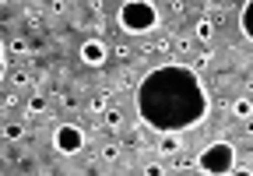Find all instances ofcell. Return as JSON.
<instances>
[{"label": "cell", "instance_id": "obj_1", "mask_svg": "<svg viewBox=\"0 0 253 176\" xmlns=\"http://www.w3.org/2000/svg\"><path fill=\"white\" fill-rule=\"evenodd\" d=\"M141 120L155 131H186V127H197L204 124L208 116V88L201 81V74L194 67H183L179 81H176V92H169V78L166 67H155L144 81H141Z\"/></svg>", "mask_w": 253, "mask_h": 176}, {"label": "cell", "instance_id": "obj_2", "mask_svg": "<svg viewBox=\"0 0 253 176\" xmlns=\"http://www.w3.org/2000/svg\"><path fill=\"white\" fill-rule=\"evenodd\" d=\"M116 21H120V32L126 36H148L158 28V7L155 0H123Z\"/></svg>", "mask_w": 253, "mask_h": 176}, {"label": "cell", "instance_id": "obj_3", "mask_svg": "<svg viewBox=\"0 0 253 176\" xmlns=\"http://www.w3.org/2000/svg\"><path fill=\"white\" fill-rule=\"evenodd\" d=\"M194 166H197V173H208V176L236 173V148H232V141H211L208 148H201Z\"/></svg>", "mask_w": 253, "mask_h": 176}, {"label": "cell", "instance_id": "obj_4", "mask_svg": "<svg viewBox=\"0 0 253 176\" xmlns=\"http://www.w3.org/2000/svg\"><path fill=\"white\" fill-rule=\"evenodd\" d=\"M84 131L81 124H56L53 127V152L56 155H78L84 148Z\"/></svg>", "mask_w": 253, "mask_h": 176}, {"label": "cell", "instance_id": "obj_5", "mask_svg": "<svg viewBox=\"0 0 253 176\" xmlns=\"http://www.w3.org/2000/svg\"><path fill=\"white\" fill-rule=\"evenodd\" d=\"M106 56H109V46H106L102 39H84L81 49H78V60H81L84 67H102Z\"/></svg>", "mask_w": 253, "mask_h": 176}, {"label": "cell", "instance_id": "obj_6", "mask_svg": "<svg viewBox=\"0 0 253 176\" xmlns=\"http://www.w3.org/2000/svg\"><path fill=\"white\" fill-rule=\"evenodd\" d=\"M229 106V113L236 116V120H250V116H253V99L250 95H236L232 102H225Z\"/></svg>", "mask_w": 253, "mask_h": 176}, {"label": "cell", "instance_id": "obj_7", "mask_svg": "<svg viewBox=\"0 0 253 176\" xmlns=\"http://www.w3.org/2000/svg\"><path fill=\"white\" fill-rule=\"evenodd\" d=\"M109 99H113V88H106V92H99L95 99H88V106H84V116H102V113L109 109Z\"/></svg>", "mask_w": 253, "mask_h": 176}, {"label": "cell", "instance_id": "obj_8", "mask_svg": "<svg viewBox=\"0 0 253 176\" xmlns=\"http://www.w3.org/2000/svg\"><path fill=\"white\" fill-rule=\"evenodd\" d=\"M194 36H197L201 43H211V39H214V18H197V21H194Z\"/></svg>", "mask_w": 253, "mask_h": 176}, {"label": "cell", "instance_id": "obj_9", "mask_svg": "<svg viewBox=\"0 0 253 176\" xmlns=\"http://www.w3.org/2000/svg\"><path fill=\"white\" fill-rule=\"evenodd\" d=\"M239 28H243V36L253 43V0H246L243 11H239Z\"/></svg>", "mask_w": 253, "mask_h": 176}, {"label": "cell", "instance_id": "obj_10", "mask_svg": "<svg viewBox=\"0 0 253 176\" xmlns=\"http://www.w3.org/2000/svg\"><path fill=\"white\" fill-rule=\"evenodd\" d=\"M102 120H106L109 131H120V127H123V109H120V106H109V109L102 113Z\"/></svg>", "mask_w": 253, "mask_h": 176}, {"label": "cell", "instance_id": "obj_11", "mask_svg": "<svg viewBox=\"0 0 253 176\" xmlns=\"http://www.w3.org/2000/svg\"><path fill=\"white\" fill-rule=\"evenodd\" d=\"M158 152H162V155H176V152H183V137L172 131V137H166L162 144H158Z\"/></svg>", "mask_w": 253, "mask_h": 176}, {"label": "cell", "instance_id": "obj_12", "mask_svg": "<svg viewBox=\"0 0 253 176\" xmlns=\"http://www.w3.org/2000/svg\"><path fill=\"white\" fill-rule=\"evenodd\" d=\"M25 109H28V113H25L28 120H32V116H46V99H42V95H32Z\"/></svg>", "mask_w": 253, "mask_h": 176}, {"label": "cell", "instance_id": "obj_13", "mask_svg": "<svg viewBox=\"0 0 253 176\" xmlns=\"http://www.w3.org/2000/svg\"><path fill=\"white\" fill-rule=\"evenodd\" d=\"M120 159V141H106L102 144V162H116Z\"/></svg>", "mask_w": 253, "mask_h": 176}, {"label": "cell", "instance_id": "obj_14", "mask_svg": "<svg viewBox=\"0 0 253 176\" xmlns=\"http://www.w3.org/2000/svg\"><path fill=\"white\" fill-rule=\"evenodd\" d=\"M194 64H197V71H208V67L214 64V53H211V49H201V53L194 56Z\"/></svg>", "mask_w": 253, "mask_h": 176}, {"label": "cell", "instance_id": "obj_15", "mask_svg": "<svg viewBox=\"0 0 253 176\" xmlns=\"http://www.w3.org/2000/svg\"><path fill=\"white\" fill-rule=\"evenodd\" d=\"M7 53H14V56H28V43L18 36V39H11V43H7Z\"/></svg>", "mask_w": 253, "mask_h": 176}, {"label": "cell", "instance_id": "obj_16", "mask_svg": "<svg viewBox=\"0 0 253 176\" xmlns=\"http://www.w3.org/2000/svg\"><path fill=\"white\" fill-rule=\"evenodd\" d=\"M4 137H7V141H21V137H25V127H21V124H4Z\"/></svg>", "mask_w": 253, "mask_h": 176}, {"label": "cell", "instance_id": "obj_17", "mask_svg": "<svg viewBox=\"0 0 253 176\" xmlns=\"http://www.w3.org/2000/svg\"><path fill=\"white\" fill-rule=\"evenodd\" d=\"M172 49H176V53H183V56H186V53H190V49H194V43H190V39H186V36H176V39H172Z\"/></svg>", "mask_w": 253, "mask_h": 176}, {"label": "cell", "instance_id": "obj_18", "mask_svg": "<svg viewBox=\"0 0 253 176\" xmlns=\"http://www.w3.org/2000/svg\"><path fill=\"white\" fill-rule=\"evenodd\" d=\"M28 81H32L28 71H14V74H11V85H14V88H32Z\"/></svg>", "mask_w": 253, "mask_h": 176}, {"label": "cell", "instance_id": "obj_19", "mask_svg": "<svg viewBox=\"0 0 253 176\" xmlns=\"http://www.w3.org/2000/svg\"><path fill=\"white\" fill-rule=\"evenodd\" d=\"M169 11H172L176 18H183V14H186V4H183V0H169Z\"/></svg>", "mask_w": 253, "mask_h": 176}, {"label": "cell", "instance_id": "obj_20", "mask_svg": "<svg viewBox=\"0 0 253 176\" xmlns=\"http://www.w3.org/2000/svg\"><path fill=\"white\" fill-rule=\"evenodd\" d=\"M144 173H148V176H158V173H169V169H166L162 162H148V166H144Z\"/></svg>", "mask_w": 253, "mask_h": 176}, {"label": "cell", "instance_id": "obj_21", "mask_svg": "<svg viewBox=\"0 0 253 176\" xmlns=\"http://www.w3.org/2000/svg\"><path fill=\"white\" fill-rule=\"evenodd\" d=\"M4 106H7V109H11V106H18V95H14V92H7V95H4Z\"/></svg>", "mask_w": 253, "mask_h": 176}, {"label": "cell", "instance_id": "obj_22", "mask_svg": "<svg viewBox=\"0 0 253 176\" xmlns=\"http://www.w3.org/2000/svg\"><path fill=\"white\" fill-rule=\"evenodd\" d=\"M88 7H91L95 14H102V0H88Z\"/></svg>", "mask_w": 253, "mask_h": 176}]
</instances>
